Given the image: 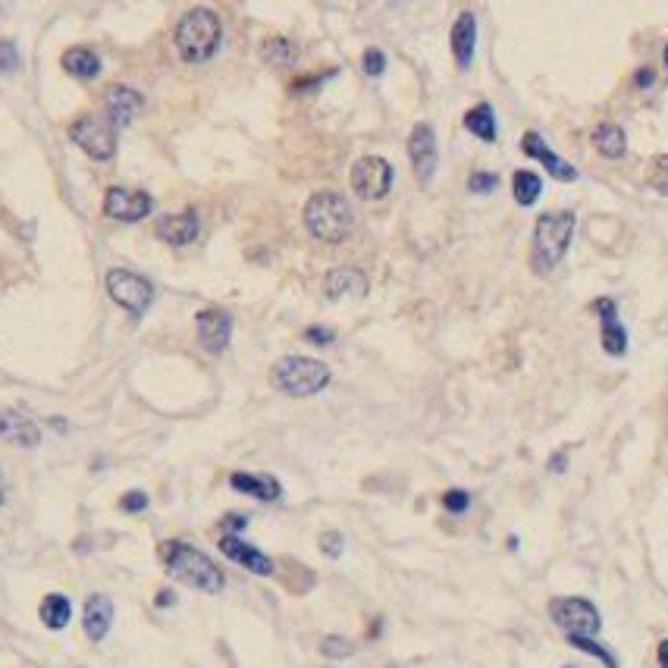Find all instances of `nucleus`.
Instances as JSON below:
<instances>
[{"label":"nucleus","mask_w":668,"mask_h":668,"mask_svg":"<svg viewBox=\"0 0 668 668\" xmlns=\"http://www.w3.org/2000/svg\"><path fill=\"white\" fill-rule=\"evenodd\" d=\"M574 236V214L571 211H550L537 220L534 226V254H530V264L537 273H550L552 267L561 264L568 245Z\"/></svg>","instance_id":"5"},{"label":"nucleus","mask_w":668,"mask_h":668,"mask_svg":"<svg viewBox=\"0 0 668 668\" xmlns=\"http://www.w3.org/2000/svg\"><path fill=\"white\" fill-rule=\"evenodd\" d=\"M19 69V51L13 41H0V73H16Z\"/></svg>","instance_id":"36"},{"label":"nucleus","mask_w":668,"mask_h":668,"mask_svg":"<svg viewBox=\"0 0 668 668\" xmlns=\"http://www.w3.org/2000/svg\"><path fill=\"white\" fill-rule=\"evenodd\" d=\"M656 656H659V668H668V637H665L663 643H659Z\"/></svg>","instance_id":"41"},{"label":"nucleus","mask_w":668,"mask_h":668,"mask_svg":"<svg viewBox=\"0 0 668 668\" xmlns=\"http://www.w3.org/2000/svg\"><path fill=\"white\" fill-rule=\"evenodd\" d=\"M568 643H571V646H578V650H581V653H587V656H596V659H600V663L606 665V668H618V663H615V656H612V653H609L606 646H600V643H596L593 637H568Z\"/></svg>","instance_id":"29"},{"label":"nucleus","mask_w":668,"mask_h":668,"mask_svg":"<svg viewBox=\"0 0 668 668\" xmlns=\"http://www.w3.org/2000/svg\"><path fill=\"white\" fill-rule=\"evenodd\" d=\"M663 57H665V67H668V45H665V54Z\"/></svg>","instance_id":"44"},{"label":"nucleus","mask_w":668,"mask_h":668,"mask_svg":"<svg viewBox=\"0 0 668 668\" xmlns=\"http://www.w3.org/2000/svg\"><path fill=\"white\" fill-rule=\"evenodd\" d=\"M443 509L452 511V515H461V511L471 509V496H468L465 489H449V493L443 496Z\"/></svg>","instance_id":"33"},{"label":"nucleus","mask_w":668,"mask_h":668,"mask_svg":"<svg viewBox=\"0 0 668 668\" xmlns=\"http://www.w3.org/2000/svg\"><path fill=\"white\" fill-rule=\"evenodd\" d=\"M568 668H571V665H568Z\"/></svg>","instance_id":"46"},{"label":"nucleus","mask_w":668,"mask_h":668,"mask_svg":"<svg viewBox=\"0 0 668 668\" xmlns=\"http://www.w3.org/2000/svg\"><path fill=\"white\" fill-rule=\"evenodd\" d=\"M160 561L167 568L170 578H176L180 584H189L204 593H220L226 584L223 571L211 561L204 552H198L195 546L180 543V540H170L160 546Z\"/></svg>","instance_id":"1"},{"label":"nucleus","mask_w":668,"mask_h":668,"mask_svg":"<svg viewBox=\"0 0 668 668\" xmlns=\"http://www.w3.org/2000/svg\"><path fill=\"white\" fill-rule=\"evenodd\" d=\"M304 339H308V343H317V345H330L333 339H336V333L326 330V326H308V330H304Z\"/></svg>","instance_id":"38"},{"label":"nucleus","mask_w":668,"mask_h":668,"mask_svg":"<svg viewBox=\"0 0 668 668\" xmlns=\"http://www.w3.org/2000/svg\"><path fill=\"white\" fill-rule=\"evenodd\" d=\"M141 110V95L132 91L129 85H108L104 91V117L113 123V129H126Z\"/></svg>","instance_id":"13"},{"label":"nucleus","mask_w":668,"mask_h":668,"mask_svg":"<svg viewBox=\"0 0 668 668\" xmlns=\"http://www.w3.org/2000/svg\"><path fill=\"white\" fill-rule=\"evenodd\" d=\"M637 85H641V88H650V85H653V69L650 67L637 73Z\"/></svg>","instance_id":"40"},{"label":"nucleus","mask_w":668,"mask_h":668,"mask_svg":"<svg viewBox=\"0 0 668 668\" xmlns=\"http://www.w3.org/2000/svg\"><path fill=\"white\" fill-rule=\"evenodd\" d=\"M117 135L119 132L113 129V123L108 117H101V113H85V117H79L73 126H69V139H73L91 160H101V163L113 160V154H117Z\"/></svg>","instance_id":"7"},{"label":"nucleus","mask_w":668,"mask_h":668,"mask_svg":"<svg viewBox=\"0 0 668 668\" xmlns=\"http://www.w3.org/2000/svg\"><path fill=\"white\" fill-rule=\"evenodd\" d=\"M474 47H478V19H474V13L465 10L452 26V57L461 69L471 67Z\"/></svg>","instance_id":"21"},{"label":"nucleus","mask_w":668,"mask_h":668,"mask_svg":"<svg viewBox=\"0 0 668 668\" xmlns=\"http://www.w3.org/2000/svg\"><path fill=\"white\" fill-rule=\"evenodd\" d=\"M82 624H85V634H88V641L101 643L104 637L110 634V624H113V602H110V596L91 593L88 600H85V609H82Z\"/></svg>","instance_id":"19"},{"label":"nucleus","mask_w":668,"mask_h":668,"mask_svg":"<svg viewBox=\"0 0 668 668\" xmlns=\"http://www.w3.org/2000/svg\"><path fill=\"white\" fill-rule=\"evenodd\" d=\"M226 528H232V530H242V528H245V518H242V515H232V518H226Z\"/></svg>","instance_id":"42"},{"label":"nucleus","mask_w":668,"mask_h":668,"mask_svg":"<svg viewBox=\"0 0 668 668\" xmlns=\"http://www.w3.org/2000/svg\"><path fill=\"white\" fill-rule=\"evenodd\" d=\"M465 129L478 135L480 141H496V117L489 104H478L465 113Z\"/></svg>","instance_id":"27"},{"label":"nucleus","mask_w":668,"mask_h":668,"mask_svg":"<svg viewBox=\"0 0 668 668\" xmlns=\"http://www.w3.org/2000/svg\"><path fill=\"white\" fill-rule=\"evenodd\" d=\"M0 439L13 446H23V449H35L41 443V427L32 417L19 415L13 408H0Z\"/></svg>","instance_id":"18"},{"label":"nucleus","mask_w":668,"mask_h":668,"mask_svg":"<svg viewBox=\"0 0 668 668\" xmlns=\"http://www.w3.org/2000/svg\"><path fill=\"white\" fill-rule=\"evenodd\" d=\"M0 506H4V489H0Z\"/></svg>","instance_id":"45"},{"label":"nucleus","mask_w":668,"mask_h":668,"mask_svg":"<svg viewBox=\"0 0 668 668\" xmlns=\"http://www.w3.org/2000/svg\"><path fill=\"white\" fill-rule=\"evenodd\" d=\"M511 191H515V201L521 204V208H530V204L540 198V191H543V180H540L537 173H530V170H518V173L511 176Z\"/></svg>","instance_id":"28"},{"label":"nucleus","mask_w":668,"mask_h":668,"mask_svg":"<svg viewBox=\"0 0 668 668\" xmlns=\"http://www.w3.org/2000/svg\"><path fill=\"white\" fill-rule=\"evenodd\" d=\"M154 232H158L160 242H167V245H189V242L198 239V232H201V220H198V211L189 208V211H180V214H167L158 220V226H154Z\"/></svg>","instance_id":"14"},{"label":"nucleus","mask_w":668,"mask_h":668,"mask_svg":"<svg viewBox=\"0 0 668 668\" xmlns=\"http://www.w3.org/2000/svg\"><path fill=\"white\" fill-rule=\"evenodd\" d=\"M521 151L528 154V158H534L540 160L546 167V173L552 176V180H559V182H574L578 180V170L571 167L568 160H561L559 154H552L550 151V145L543 141V135H537V132H528L521 139Z\"/></svg>","instance_id":"16"},{"label":"nucleus","mask_w":668,"mask_h":668,"mask_svg":"<svg viewBox=\"0 0 668 668\" xmlns=\"http://www.w3.org/2000/svg\"><path fill=\"white\" fill-rule=\"evenodd\" d=\"M565 461H568V455H565V452H556V455H552V458H550V471H552V474H561V471H565Z\"/></svg>","instance_id":"39"},{"label":"nucleus","mask_w":668,"mask_h":668,"mask_svg":"<svg viewBox=\"0 0 668 668\" xmlns=\"http://www.w3.org/2000/svg\"><path fill=\"white\" fill-rule=\"evenodd\" d=\"M220 38H223V23H220V16L214 10H208V6L189 10L173 32L176 54L186 63H204L208 57H214V51L220 47Z\"/></svg>","instance_id":"3"},{"label":"nucleus","mask_w":668,"mask_h":668,"mask_svg":"<svg viewBox=\"0 0 668 668\" xmlns=\"http://www.w3.org/2000/svg\"><path fill=\"white\" fill-rule=\"evenodd\" d=\"M154 211V201L148 191H129L113 186L104 195V217L119 220V223H139Z\"/></svg>","instance_id":"10"},{"label":"nucleus","mask_w":668,"mask_h":668,"mask_svg":"<svg viewBox=\"0 0 668 668\" xmlns=\"http://www.w3.org/2000/svg\"><path fill=\"white\" fill-rule=\"evenodd\" d=\"M198 324V339L211 355H223L226 345L232 339V317L223 308H208L195 317Z\"/></svg>","instance_id":"12"},{"label":"nucleus","mask_w":668,"mask_h":668,"mask_svg":"<svg viewBox=\"0 0 668 668\" xmlns=\"http://www.w3.org/2000/svg\"><path fill=\"white\" fill-rule=\"evenodd\" d=\"M60 63L73 79H82V82L98 79V73H101V57L88 51V47H69Z\"/></svg>","instance_id":"24"},{"label":"nucleus","mask_w":668,"mask_h":668,"mask_svg":"<svg viewBox=\"0 0 668 668\" xmlns=\"http://www.w3.org/2000/svg\"><path fill=\"white\" fill-rule=\"evenodd\" d=\"M261 57H264L267 67L289 69V67H295V63H298V47L289 38H280V35H273V38H267L264 45H261Z\"/></svg>","instance_id":"25"},{"label":"nucleus","mask_w":668,"mask_h":668,"mask_svg":"<svg viewBox=\"0 0 668 668\" xmlns=\"http://www.w3.org/2000/svg\"><path fill=\"white\" fill-rule=\"evenodd\" d=\"M437 132H433L430 123H417L408 135V160L417 173V182L427 186L437 173Z\"/></svg>","instance_id":"11"},{"label":"nucleus","mask_w":668,"mask_h":668,"mask_svg":"<svg viewBox=\"0 0 668 668\" xmlns=\"http://www.w3.org/2000/svg\"><path fill=\"white\" fill-rule=\"evenodd\" d=\"M593 311L600 314V324H602V348H606V355L618 358V355L628 352V333H624V326L618 324L615 298H596Z\"/></svg>","instance_id":"15"},{"label":"nucleus","mask_w":668,"mask_h":668,"mask_svg":"<svg viewBox=\"0 0 668 668\" xmlns=\"http://www.w3.org/2000/svg\"><path fill=\"white\" fill-rule=\"evenodd\" d=\"M170 602H173V593H170V590H163V593L158 596V606H170Z\"/></svg>","instance_id":"43"},{"label":"nucleus","mask_w":668,"mask_h":668,"mask_svg":"<svg viewBox=\"0 0 668 668\" xmlns=\"http://www.w3.org/2000/svg\"><path fill=\"white\" fill-rule=\"evenodd\" d=\"M361 67H365V73L371 76V79H376V76H383V69H386V54H383L380 47H367Z\"/></svg>","instance_id":"32"},{"label":"nucleus","mask_w":668,"mask_h":668,"mask_svg":"<svg viewBox=\"0 0 668 668\" xmlns=\"http://www.w3.org/2000/svg\"><path fill=\"white\" fill-rule=\"evenodd\" d=\"M220 550H223L226 559H232L236 565L248 568V571L261 574V578H270V574H273V561H270L261 550H254V546L242 543L239 537H232V534L223 537V540H220Z\"/></svg>","instance_id":"20"},{"label":"nucleus","mask_w":668,"mask_h":668,"mask_svg":"<svg viewBox=\"0 0 668 668\" xmlns=\"http://www.w3.org/2000/svg\"><path fill=\"white\" fill-rule=\"evenodd\" d=\"M550 618L568 637H596L602 628L600 609L584 596H559L550 602Z\"/></svg>","instance_id":"6"},{"label":"nucleus","mask_w":668,"mask_h":668,"mask_svg":"<svg viewBox=\"0 0 668 668\" xmlns=\"http://www.w3.org/2000/svg\"><path fill=\"white\" fill-rule=\"evenodd\" d=\"M650 186L656 189L659 195H668V154H659V158H653Z\"/></svg>","instance_id":"31"},{"label":"nucleus","mask_w":668,"mask_h":668,"mask_svg":"<svg viewBox=\"0 0 668 668\" xmlns=\"http://www.w3.org/2000/svg\"><path fill=\"white\" fill-rule=\"evenodd\" d=\"M499 186V176L496 173H474L471 180H468V191H474V195H487V191H493Z\"/></svg>","instance_id":"34"},{"label":"nucleus","mask_w":668,"mask_h":668,"mask_svg":"<svg viewBox=\"0 0 668 668\" xmlns=\"http://www.w3.org/2000/svg\"><path fill=\"white\" fill-rule=\"evenodd\" d=\"M119 509L129 511V515H135V511H145L148 509V496L141 493V489H132V493H126L123 499H119Z\"/></svg>","instance_id":"37"},{"label":"nucleus","mask_w":668,"mask_h":668,"mask_svg":"<svg viewBox=\"0 0 668 668\" xmlns=\"http://www.w3.org/2000/svg\"><path fill=\"white\" fill-rule=\"evenodd\" d=\"M393 189V163L386 158H376V154H367V158L355 160L352 167V191L365 201H380V198L389 195Z\"/></svg>","instance_id":"9"},{"label":"nucleus","mask_w":668,"mask_h":668,"mask_svg":"<svg viewBox=\"0 0 668 668\" xmlns=\"http://www.w3.org/2000/svg\"><path fill=\"white\" fill-rule=\"evenodd\" d=\"M38 615H41V622H45V628L63 631L69 624V618H73V606H69V600L63 593H51L41 600Z\"/></svg>","instance_id":"26"},{"label":"nucleus","mask_w":668,"mask_h":668,"mask_svg":"<svg viewBox=\"0 0 668 668\" xmlns=\"http://www.w3.org/2000/svg\"><path fill=\"white\" fill-rule=\"evenodd\" d=\"M367 289H371V283H367L365 270L358 267H336L324 280V293L333 302H339V298H365Z\"/></svg>","instance_id":"17"},{"label":"nucleus","mask_w":668,"mask_h":668,"mask_svg":"<svg viewBox=\"0 0 668 668\" xmlns=\"http://www.w3.org/2000/svg\"><path fill=\"white\" fill-rule=\"evenodd\" d=\"M330 367L317 358H304V355H289V358H280L273 367H270V383L280 393L293 396V399H308V396H317L321 389L330 386Z\"/></svg>","instance_id":"4"},{"label":"nucleus","mask_w":668,"mask_h":668,"mask_svg":"<svg viewBox=\"0 0 668 668\" xmlns=\"http://www.w3.org/2000/svg\"><path fill=\"white\" fill-rule=\"evenodd\" d=\"M321 550H324V556L339 559V556H343V550H345L343 534H339V530H326V534H321Z\"/></svg>","instance_id":"35"},{"label":"nucleus","mask_w":668,"mask_h":668,"mask_svg":"<svg viewBox=\"0 0 668 668\" xmlns=\"http://www.w3.org/2000/svg\"><path fill=\"white\" fill-rule=\"evenodd\" d=\"M108 293L119 308H126L129 314L141 317L154 302V286L145 280L141 273H132V270H110L108 273Z\"/></svg>","instance_id":"8"},{"label":"nucleus","mask_w":668,"mask_h":668,"mask_svg":"<svg viewBox=\"0 0 668 668\" xmlns=\"http://www.w3.org/2000/svg\"><path fill=\"white\" fill-rule=\"evenodd\" d=\"M304 226H308V232L317 242L339 245V242H345L355 230L352 204H348L339 191H317V195H311L308 204H304Z\"/></svg>","instance_id":"2"},{"label":"nucleus","mask_w":668,"mask_h":668,"mask_svg":"<svg viewBox=\"0 0 668 668\" xmlns=\"http://www.w3.org/2000/svg\"><path fill=\"white\" fill-rule=\"evenodd\" d=\"M593 145L606 160H622L628 154V135L618 123H600L593 129Z\"/></svg>","instance_id":"23"},{"label":"nucleus","mask_w":668,"mask_h":668,"mask_svg":"<svg viewBox=\"0 0 668 668\" xmlns=\"http://www.w3.org/2000/svg\"><path fill=\"white\" fill-rule=\"evenodd\" d=\"M230 487L232 489H239V493H245V496H254V499H261V502H273V499H280V480L276 478H270V474H245V471H236L230 478Z\"/></svg>","instance_id":"22"},{"label":"nucleus","mask_w":668,"mask_h":668,"mask_svg":"<svg viewBox=\"0 0 668 668\" xmlns=\"http://www.w3.org/2000/svg\"><path fill=\"white\" fill-rule=\"evenodd\" d=\"M352 653H355V643L348 641V637L330 634L321 641V656H326V659H348Z\"/></svg>","instance_id":"30"}]
</instances>
